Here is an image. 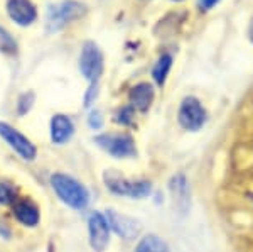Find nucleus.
<instances>
[{
	"label": "nucleus",
	"mask_w": 253,
	"mask_h": 252,
	"mask_svg": "<svg viewBox=\"0 0 253 252\" xmlns=\"http://www.w3.org/2000/svg\"><path fill=\"white\" fill-rule=\"evenodd\" d=\"M103 183L112 195L130 198V200H145L154 192L150 181L133 180V178L124 176L115 169H107L103 173Z\"/></svg>",
	"instance_id": "nucleus-1"
},
{
	"label": "nucleus",
	"mask_w": 253,
	"mask_h": 252,
	"mask_svg": "<svg viewBox=\"0 0 253 252\" xmlns=\"http://www.w3.org/2000/svg\"><path fill=\"white\" fill-rule=\"evenodd\" d=\"M51 186L58 198L73 210H84L89 205L88 188L69 174L56 173L51 176Z\"/></svg>",
	"instance_id": "nucleus-2"
},
{
	"label": "nucleus",
	"mask_w": 253,
	"mask_h": 252,
	"mask_svg": "<svg viewBox=\"0 0 253 252\" xmlns=\"http://www.w3.org/2000/svg\"><path fill=\"white\" fill-rule=\"evenodd\" d=\"M95 144L115 159H133L137 157L135 139L125 132H105L95 137Z\"/></svg>",
	"instance_id": "nucleus-3"
},
{
	"label": "nucleus",
	"mask_w": 253,
	"mask_h": 252,
	"mask_svg": "<svg viewBox=\"0 0 253 252\" xmlns=\"http://www.w3.org/2000/svg\"><path fill=\"white\" fill-rule=\"evenodd\" d=\"M177 122L187 132H199L208 122V112L201 100L196 97H186L177 110Z\"/></svg>",
	"instance_id": "nucleus-4"
},
{
	"label": "nucleus",
	"mask_w": 253,
	"mask_h": 252,
	"mask_svg": "<svg viewBox=\"0 0 253 252\" xmlns=\"http://www.w3.org/2000/svg\"><path fill=\"white\" fill-rule=\"evenodd\" d=\"M105 217H107L110 230L120 239H124L125 242L135 241L142 232V222L135 217H130L113 208H108L105 212Z\"/></svg>",
	"instance_id": "nucleus-5"
},
{
	"label": "nucleus",
	"mask_w": 253,
	"mask_h": 252,
	"mask_svg": "<svg viewBox=\"0 0 253 252\" xmlns=\"http://www.w3.org/2000/svg\"><path fill=\"white\" fill-rule=\"evenodd\" d=\"M84 14V5L80 2H63L58 5H51L47 10V31L56 32L61 31L71 20L81 17Z\"/></svg>",
	"instance_id": "nucleus-6"
},
{
	"label": "nucleus",
	"mask_w": 253,
	"mask_h": 252,
	"mask_svg": "<svg viewBox=\"0 0 253 252\" xmlns=\"http://www.w3.org/2000/svg\"><path fill=\"white\" fill-rule=\"evenodd\" d=\"M80 70L81 75L86 78L89 83H96L103 73V54L100 48L91 41H86L83 44L80 56Z\"/></svg>",
	"instance_id": "nucleus-7"
},
{
	"label": "nucleus",
	"mask_w": 253,
	"mask_h": 252,
	"mask_svg": "<svg viewBox=\"0 0 253 252\" xmlns=\"http://www.w3.org/2000/svg\"><path fill=\"white\" fill-rule=\"evenodd\" d=\"M169 195L175 213L186 217L191 212V183L184 173L174 174L169 180Z\"/></svg>",
	"instance_id": "nucleus-8"
},
{
	"label": "nucleus",
	"mask_w": 253,
	"mask_h": 252,
	"mask_svg": "<svg viewBox=\"0 0 253 252\" xmlns=\"http://www.w3.org/2000/svg\"><path fill=\"white\" fill-rule=\"evenodd\" d=\"M0 137L19 154L22 159L26 161H34L38 156V149L32 142L27 139L24 134H20L17 129L12 127V125L5 124V122H0Z\"/></svg>",
	"instance_id": "nucleus-9"
},
{
	"label": "nucleus",
	"mask_w": 253,
	"mask_h": 252,
	"mask_svg": "<svg viewBox=\"0 0 253 252\" xmlns=\"http://www.w3.org/2000/svg\"><path fill=\"white\" fill-rule=\"evenodd\" d=\"M110 225L107 217L101 212H93L88 217V237L89 246L95 252H103L110 244Z\"/></svg>",
	"instance_id": "nucleus-10"
},
{
	"label": "nucleus",
	"mask_w": 253,
	"mask_h": 252,
	"mask_svg": "<svg viewBox=\"0 0 253 252\" xmlns=\"http://www.w3.org/2000/svg\"><path fill=\"white\" fill-rule=\"evenodd\" d=\"M7 12H9L10 19L19 26H29L38 17V12L31 0H9Z\"/></svg>",
	"instance_id": "nucleus-11"
},
{
	"label": "nucleus",
	"mask_w": 253,
	"mask_h": 252,
	"mask_svg": "<svg viewBox=\"0 0 253 252\" xmlns=\"http://www.w3.org/2000/svg\"><path fill=\"white\" fill-rule=\"evenodd\" d=\"M75 134V124L68 115L56 113L51 119V141L58 146H63L71 141Z\"/></svg>",
	"instance_id": "nucleus-12"
},
{
	"label": "nucleus",
	"mask_w": 253,
	"mask_h": 252,
	"mask_svg": "<svg viewBox=\"0 0 253 252\" xmlns=\"http://www.w3.org/2000/svg\"><path fill=\"white\" fill-rule=\"evenodd\" d=\"M154 97H156V92H154V87L147 81H142V83H137L135 87H132V90L128 93L130 99V105H132L135 110L138 112H147L150 108L154 101Z\"/></svg>",
	"instance_id": "nucleus-13"
},
{
	"label": "nucleus",
	"mask_w": 253,
	"mask_h": 252,
	"mask_svg": "<svg viewBox=\"0 0 253 252\" xmlns=\"http://www.w3.org/2000/svg\"><path fill=\"white\" fill-rule=\"evenodd\" d=\"M14 215H15V218H17V220L26 227H36L41 220L39 208L31 200L15 202Z\"/></svg>",
	"instance_id": "nucleus-14"
},
{
	"label": "nucleus",
	"mask_w": 253,
	"mask_h": 252,
	"mask_svg": "<svg viewBox=\"0 0 253 252\" xmlns=\"http://www.w3.org/2000/svg\"><path fill=\"white\" fill-rule=\"evenodd\" d=\"M133 252H170V247L161 235L145 234L144 237L138 239Z\"/></svg>",
	"instance_id": "nucleus-15"
},
{
	"label": "nucleus",
	"mask_w": 253,
	"mask_h": 252,
	"mask_svg": "<svg viewBox=\"0 0 253 252\" xmlns=\"http://www.w3.org/2000/svg\"><path fill=\"white\" fill-rule=\"evenodd\" d=\"M170 68H172V56L170 54H162L161 58L157 59V63L154 64L152 78L159 87H164L166 85V80H167V76H169Z\"/></svg>",
	"instance_id": "nucleus-16"
},
{
	"label": "nucleus",
	"mask_w": 253,
	"mask_h": 252,
	"mask_svg": "<svg viewBox=\"0 0 253 252\" xmlns=\"http://www.w3.org/2000/svg\"><path fill=\"white\" fill-rule=\"evenodd\" d=\"M0 51L7 54H14L17 51V43L3 27H0Z\"/></svg>",
	"instance_id": "nucleus-17"
},
{
	"label": "nucleus",
	"mask_w": 253,
	"mask_h": 252,
	"mask_svg": "<svg viewBox=\"0 0 253 252\" xmlns=\"http://www.w3.org/2000/svg\"><path fill=\"white\" fill-rule=\"evenodd\" d=\"M133 120H135V108H133L132 105H126V107L120 108L115 117L117 124L124 125V127H130V125L133 124Z\"/></svg>",
	"instance_id": "nucleus-18"
},
{
	"label": "nucleus",
	"mask_w": 253,
	"mask_h": 252,
	"mask_svg": "<svg viewBox=\"0 0 253 252\" xmlns=\"http://www.w3.org/2000/svg\"><path fill=\"white\" fill-rule=\"evenodd\" d=\"M17 192L9 183H0V205H12L15 202Z\"/></svg>",
	"instance_id": "nucleus-19"
},
{
	"label": "nucleus",
	"mask_w": 253,
	"mask_h": 252,
	"mask_svg": "<svg viewBox=\"0 0 253 252\" xmlns=\"http://www.w3.org/2000/svg\"><path fill=\"white\" fill-rule=\"evenodd\" d=\"M103 115H101V112L95 108V110L89 112L88 115V125L93 129V131H100L101 127H103Z\"/></svg>",
	"instance_id": "nucleus-20"
},
{
	"label": "nucleus",
	"mask_w": 253,
	"mask_h": 252,
	"mask_svg": "<svg viewBox=\"0 0 253 252\" xmlns=\"http://www.w3.org/2000/svg\"><path fill=\"white\" fill-rule=\"evenodd\" d=\"M32 103H34V93H24L22 97H20V100H19V113L20 115H24V113H27L31 110V107H32Z\"/></svg>",
	"instance_id": "nucleus-21"
},
{
	"label": "nucleus",
	"mask_w": 253,
	"mask_h": 252,
	"mask_svg": "<svg viewBox=\"0 0 253 252\" xmlns=\"http://www.w3.org/2000/svg\"><path fill=\"white\" fill-rule=\"evenodd\" d=\"M96 97H98V81L96 83H89V88L86 95H84V107H91L95 103Z\"/></svg>",
	"instance_id": "nucleus-22"
},
{
	"label": "nucleus",
	"mask_w": 253,
	"mask_h": 252,
	"mask_svg": "<svg viewBox=\"0 0 253 252\" xmlns=\"http://www.w3.org/2000/svg\"><path fill=\"white\" fill-rule=\"evenodd\" d=\"M216 3H219V0H199V7H201L203 10L213 9Z\"/></svg>",
	"instance_id": "nucleus-23"
},
{
	"label": "nucleus",
	"mask_w": 253,
	"mask_h": 252,
	"mask_svg": "<svg viewBox=\"0 0 253 252\" xmlns=\"http://www.w3.org/2000/svg\"><path fill=\"white\" fill-rule=\"evenodd\" d=\"M248 34H250V39H252V43H253V19H252V24H250V32H248Z\"/></svg>",
	"instance_id": "nucleus-24"
},
{
	"label": "nucleus",
	"mask_w": 253,
	"mask_h": 252,
	"mask_svg": "<svg viewBox=\"0 0 253 252\" xmlns=\"http://www.w3.org/2000/svg\"><path fill=\"white\" fill-rule=\"evenodd\" d=\"M248 198H250V202L253 203V193H248Z\"/></svg>",
	"instance_id": "nucleus-25"
},
{
	"label": "nucleus",
	"mask_w": 253,
	"mask_h": 252,
	"mask_svg": "<svg viewBox=\"0 0 253 252\" xmlns=\"http://www.w3.org/2000/svg\"><path fill=\"white\" fill-rule=\"evenodd\" d=\"M174 2H182V0H174Z\"/></svg>",
	"instance_id": "nucleus-26"
}]
</instances>
